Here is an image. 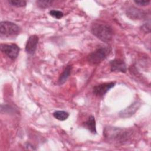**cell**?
I'll list each match as a JSON object with an SVG mask.
<instances>
[{
    "label": "cell",
    "mask_w": 151,
    "mask_h": 151,
    "mask_svg": "<svg viewBox=\"0 0 151 151\" xmlns=\"http://www.w3.org/2000/svg\"><path fill=\"white\" fill-rule=\"evenodd\" d=\"M132 135V131L124 128L106 127L103 130L105 139L110 143L121 144L127 142Z\"/></svg>",
    "instance_id": "obj_1"
},
{
    "label": "cell",
    "mask_w": 151,
    "mask_h": 151,
    "mask_svg": "<svg viewBox=\"0 0 151 151\" xmlns=\"http://www.w3.org/2000/svg\"><path fill=\"white\" fill-rule=\"evenodd\" d=\"M91 33L99 40L104 42H109L113 38V31L112 28L107 24L103 22H94L91 25Z\"/></svg>",
    "instance_id": "obj_2"
},
{
    "label": "cell",
    "mask_w": 151,
    "mask_h": 151,
    "mask_svg": "<svg viewBox=\"0 0 151 151\" xmlns=\"http://www.w3.org/2000/svg\"><path fill=\"white\" fill-rule=\"evenodd\" d=\"M111 48L109 46H101L97 48L94 51L90 53L87 60L89 63L93 64H97L104 60L110 53Z\"/></svg>",
    "instance_id": "obj_3"
},
{
    "label": "cell",
    "mask_w": 151,
    "mask_h": 151,
    "mask_svg": "<svg viewBox=\"0 0 151 151\" xmlns=\"http://www.w3.org/2000/svg\"><path fill=\"white\" fill-rule=\"evenodd\" d=\"M19 32V27L14 22L9 21H2L0 23V34L1 37H15L17 35Z\"/></svg>",
    "instance_id": "obj_4"
},
{
    "label": "cell",
    "mask_w": 151,
    "mask_h": 151,
    "mask_svg": "<svg viewBox=\"0 0 151 151\" xmlns=\"http://www.w3.org/2000/svg\"><path fill=\"white\" fill-rule=\"evenodd\" d=\"M1 51L12 60H15L19 52V48L15 44H1Z\"/></svg>",
    "instance_id": "obj_5"
},
{
    "label": "cell",
    "mask_w": 151,
    "mask_h": 151,
    "mask_svg": "<svg viewBox=\"0 0 151 151\" xmlns=\"http://www.w3.org/2000/svg\"><path fill=\"white\" fill-rule=\"evenodd\" d=\"M115 82L105 83L99 84L94 87L93 93L94 95L99 97L103 96L109 90L115 86Z\"/></svg>",
    "instance_id": "obj_6"
},
{
    "label": "cell",
    "mask_w": 151,
    "mask_h": 151,
    "mask_svg": "<svg viewBox=\"0 0 151 151\" xmlns=\"http://www.w3.org/2000/svg\"><path fill=\"white\" fill-rule=\"evenodd\" d=\"M140 106V103L136 101L132 103L129 107L124 110H122L119 113V116L123 118H128L132 116L139 109Z\"/></svg>",
    "instance_id": "obj_7"
},
{
    "label": "cell",
    "mask_w": 151,
    "mask_h": 151,
    "mask_svg": "<svg viewBox=\"0 0 151 151\" xmlns=\"http://www.w3.org/2000/svg\"><path fill=\"white\" fill-rule=\"evenodd\" d=\"M126 15L132 19H142L146 17V13L144 11L133 6L126 10Z\"/></svg>",
    "instance_id": "obj_8"
},
{
    "label": "cell",
    "mask_w": 151,
    "mask_h": 151,
    "mask_svg": "<svg viewBox=\"0 0 151 151\" xmlns=\"http://www.w3.org/2000/svg\"><path fill=\"white\" fill-rule=\"evenodd\" d=\"M110 70L113 72L126 73L127 68L124 61L121 59H114L110 62Z\"/></svg>",
    "instance_id": "obj_9"
},
{
    "label": "cell",
    "mask_w": 151,
    "mask_h": 151,
    "mask_svg": "<svg viewBox=\"0 0 151 151\" xmlns=\"http://www.w3.org/2000/svg\"><path fill=\"white\" fill-rule=\"evenodd\" d=\"M38 41L39 38L38 36H37L36 35H31L28 38L25 45L26 52L29 54H34L37 49Z\"/></svg>",
    "instance_id": "obj_10"
},
{
    "label": "cell",
    "mask_w": 151,
    "mask_h": 151,
    "mask_svg": "<svg viewBox=\"0 0 151 151\" xmlns=\"http://www.w3.org/2000/svg\"><path fill=\"white\" fill-rule=\"evenodd\" d=\"M71 70H72V66L71 65H68L65 67V68L64 69L62 74H61V75L59 77L58 83L60 85L63 84L67 81V80L68 79V77L71 74Z\"/></svg>",
    "instance_id": "obj_11"
},
{
    "label": "cell",
    "mask_w": 151,
    "mask_h": 151,
    "mask_svg": "<svg viewBox=\"0 0 151 151\" xmlns=\"http://www.w3.org/2000/svg\"><path fill=\"white\" fill-rule=\"evenodd\" d=\"M85 126L88 129V130L93 134L97 133L96 120L93 116H90L88 120L85 122Z\"/></svg>",
    "instance_id": "obj_12"
},
{
    "label": "cell",
    "mask_w": 151,
    "mask_h": 151,
    "mask_svg": "<svg viewBox=\"0 0 151 151\" xmlns=\"http://www.w3.org/2000/svg\"><path fill=\"white\" fill-rule=\"evenodd\" d=\"M53 116L57 120L60 121H64L68 119L69 113L63 110H57L53 113Z\"/></svg>",
    "instance_id": "obj_13"
},
{
    "label": "cell",
    "mask_w": 151,
    "mask_h": 151,
    "mask_svg": "<svg viewBox=\"0 0 151 151\" xmlns=\"http://www.w3.org/2000/svg\"><path fill=\"white\" fill-rule=\"evenodd\" d=\"M8 2L11 5L16 7H24L27 4L25 1L22 0H9L8 1Z\"/></svg>",
    "instance_id": "obj_14"
},
{
    "label": "cell",
    "mask_w": 151,
    "mask_h": 151,
    "mask_svg": "<svg viewBox=\"0 0 151 151\" xmlns=\"http://www.w3.org/2000/svg\"><path fill=\"white\" fill-rule=\"evenodd\" d=\"M36 3L39 7L41 8H46L51 5L52 1L47 0H38L36 1Z\"/></svg>",
    "instance_id": "obj_15"
},
{
    "label": "cell",
    "mask_w": 151,
    "mask_h": 151,
    "mask_svg": "<svg viewBox=\"0 0 151 151\" xmlns=\"http://www.w3.org/2000/svg\"><path fill=\"white\" fill-rule=\"evenodd\" d=\"M49 13L51 16H52V17H54L56 19H60L62 17H63V16H64L63 12L60 11H58V10L52 9V10H51L49 12Z\"/></svg>",
    "instance_id": "obj_16"
},
{
    "label": "cell",
    "mask_w": 151,
    "mask_h": 151,
    "mask_svg": "<svg viewBox=\"0 0 151 151\" xmlns=\"http://www.w3.org/2000/svg\"><path fill=\"white\" fill-rule=\"evenodd\" d=\"M134 3L136 4L137 5H140V6H146V5H147L150 4V1H149V0H137V1H134Z\"/></svg>",
    "instance_id": "obj_17"
},
{
    "label": "cell",
    "mask_w": 151,
    "mask_h": 151,
    "mask_svg": "<svg viewBox=\"0 0 151 151\" xmlns=\"http://www.w3.org/2000/svg\"><path fill=\"white\" fill-rule=\"evenodd\" d=\"M150 27L149 23H146L141 27V29L143 32H146V33L150 32Z\"/></svg>",
    "instance_id": "obj_18"
}]
</instances>
